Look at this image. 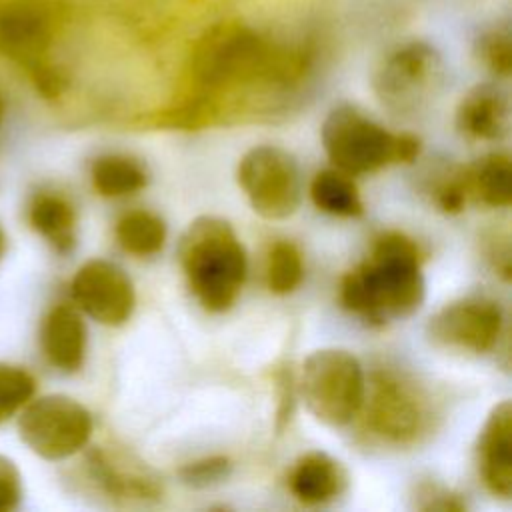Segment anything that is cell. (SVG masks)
Returning <instances> with one entry per match:
<instances>
[{"label": "cell", "mask_w": 512, "mask_h": 512, "mask_svg": "<svg viewBox=\"0 0 512 512\" xmlns=\"http://www.w3.org/2000/svg\"><path fill=\"white\" fill-rule=\"evenodd\" d=\"M426 282L418 244L396 230L380 234L370 258L340 282L342 306L370 324L412 316L424 302Z\"/></svg>", "instance_id": "cell-1"}, {"label": "cell", "mask_w": 512, "mask_h": 512, "mask_svg": "<svg viewBox=\"0 0 512 512\" xmlns=\"http://www.w3.org/2000/svg\"><path fill=\"white\" fill-rule=\"evenodd\" d=\"M180 266L196 300L210 312L228 310L246 280V252L218 216H198L180 238Z\"/></svg>", "instance_id": "cell-2"}, {"label": "cell", "mask_w": 512, "mask_h": 512, "mask_svg": "<svg viewBox=\"0 0 512 512\" xmlns=\"http://www.w3.org/2000/svg\"><path fill=\"white\" fill-rule=\"evenodd\" d=\"M360 414L366 432L396 448L420 444L432 434L438 420V408L428 388L396 366L372 372Z\"/></svg>", "instance_id": "cell-3"}, {"label": "cell", "mask_w": 512, "mask_h": 512, "mask_svg": "<svg viewBox=\"0 0 512 512\" xmlns=\"http://www.w3.org/2000/svg\"><path fill=\"white\" fill-rule=\"evenodd\" d=\"M322 146L334 168L358 176L390 164H410L422 152L414 134H392L352 106L334 108L322 124Z\"/></svg>", "instance_id": "cell-4"}, {"label": "cell", "mask_w": 512, "mask_h": 512, "mask_svg": "<svg viewBox=\"0 0 512 512\" xmlns=\"http://www.w3.org/2000/svg\"><path fill=\"white\" fill-rule=\"evenodd\" d=\"M366 374L360 360L342 348L314 350L302 364L300 394L322 424L342 428L360 416Z\"/></svg>", "instance_id": "cell-5"}, {"label": "cell", "mask_w": 512, "mask_h": 512, "mask_svg": "<svg viewBox=\"0 0 512 512\" xmlns=\"http://www.w3.org/2000/svg\"><path fill=\"white\" fill-rule=\"evenodd\" d=\"M92 430L90 410L66 394L32 398L18 418L22 442L44 460H64L78 454L88 444Z\"/></svg>", "instance_id": "cell-6"}, {"label": "cell", "mask_w": 512, "mask_h": 512, "mask_svg": "<svg viewBox=\"0 0 512 512\" xmlns=\"http://www.w3.org/2000/svg\"><path fill=\"white\" fill-rule=\"evenodd\" d=\"M236 178L252 210L266 220H286L300 208V168L284 148L268 144L250 148L240 158Z\"/></svg>", "instance_id": "cell-7"}, {"label": "cell", "mask_w": 512, "mask_h": 512, "mask_svg": "<svg viewBox=\"0 0 512 512\" xmlns=\"http://www.w3.org/2000/svg\"><path fill=\"white\" fill-rule=\"evenodd\" d=\"M504 314L496 300L484 296L446 304L426 324L428 340L444 350L462 354L490 352L502 334Z\"/></svg>", "instance_id": "cell-8"}, {"label": "cell", "mask_w": 512, "mask_h": 512, "mask_svg": "<svg viewBox=\"0 0 512 512\" xmlns=\"http://www.w3.org/2000/svg\"><path fill=\"white\" fill-rule=\"evenodd\" d=\"M70 290L76 308L104 326H120L134 312L132 280L110 260L94 258L84 262L76 270Z\"/></svg>", "instance_id": "cell-9"}, {"label": "cell", "mask_w": 512, "mask_h": 512, "mask_svg": "<svg viewBox=\"0 0 512 512\" xmlns=\"http://www.w3.org/2000/svg\"><path fill=\"white\" fill-rule=\"evenodd\" d=\"M478 474L494 498L512 496V404L498 402L484 420L476 444Z\"/></svg>", "instance_id": "cell-10"}, {"label": "cell", "mask_w": 512, "mask_h": 512, "mask_svg": "<svg viewBox=\"0 0 512 512\" xmlns=\"http://www.w3.org/2000/svg\"><path fill=\"white\" fill-rule=\"evenodd\" d=\"M86 342V324L76 306L56 304L48 310L40 328V348L52 368L78 372L86 358Z\"/></svg>", "instance_id": "cell-11"}, {"label": "cell", "mask_w": 512, "mask_h": 512, "mask_svg": "<svg viewBox=\"0 0 512 512\" xmlns=\"http://www.w3.org/2000/svg\"><path fill=\"white\" fill-rule=\"evenodd\" d=\"M92 480L112 498L122 500H156L162 496L158 480L142 466L132 464L126 458H118L104 450H94L88 458Z\"/></svg>", "instance_id": "cell-12"}, {"label": "cell", "mask_w": 512, "mask_h": 512, "mask_svg": "<svg viewBox=\"0 0 512 512\" xmlns=\"http://www.w3.org/2000/svg\"><path fill=\"white\" fill-rule=\"evenodd\" d=\"M344 486L346 472L340 462L318 450L300 456L288 474L290 494L306 506L332 502L342 494Z\"/></svg>", "instance_id": "cell-13"}, {"label": "cell", "mask_w": 512, "mask_h": 512, "mask_svg": "<svg viewBox=\"0 0 512 512\" xmlns=\"http://www.w3.org/2000/svg\"><path fill=\"white\" fill-rule=\"evenodd\" d=\"M456 126L472 140H502L508 134L506 98L498 90L476 88L462 100L456 112Z\"/></svg>", "instance_id": "cell-14"}, {"label": "cell", "mask_w": 512, "mask_h": 512, "mask_svg": "<svg viewBox=\"0 0 512 512\" xmlns=\"http://www.w3.org/2000/svg\"><path fill=\"white\" fill-rule=\"evenodd\" d=\"M28 222L56 252L68 254L76 244V208L58 192H38L28 204Z\"/></svg>", "instance_id": "cell-15"}, {"label": "cell", "mask_w": 512, "mask_h": 512, "mask_svg": "<svg viewBox=\"0 0 512 512\" xmlns=\"http://www.w3.org/2000/svg\"><path fill=\"white\" fill-rule=\"evenodd\" d=\"M468 194L490 208L512 204V162L504 152H494L466 166Z\"/></svg>", "instance_id": "cell-16"}, {"label": "cell", "mask_w": 512, "mask_h": 512, "mask_svg": "<svg viewBox=\"0 0 512 512\" xmlns=\"http://www.w3.org/2000/svg\"><path fill=\"white\" fill-rule=\"evenodd\" d=\"M428 66L420 58H396L380 80L382 100L396 112H414L426 92Z\"/></svg>", "instance_id": "cell-17"}, {"label": "cell", "mask_w": 512, "mask_h": 512, "mask_svg": "<svg viewBox=\"0 0 512 512\" xmlns=\"http://www.w3.org/2000/svg\"><path fill=\"white\" fill-rule=\"evenodd\" d=\"M92 188L104 198H124L140 192L148 184L144 166L124 154L98 156L90 166Z\"/></svg>", "instance_id": "cell-18"}, {"label": "cell", "mask_w": 512, "mask_h": 512, "mask_svg": "<svg viewBox=\"0 0 512 512\" xmlns=\"http://www.w3.org/2000/svg\"><path fill=\"white\" fill-rule=\"evenodd\" d=\"M310 198L314 206L326 214L340 218L362 216L364 204L352 176L338 170H320L310 182Z\"/></svg>", "instance_id": "cell-19"}, {"label": "cell", "mask_w": 512, "mask_h": 512, "mask_svg": "<svg viewBox=\"0 0 512 512\" xmlns=\"http://www.w3.org/2000/svg\"><path fill=\"white\" fill-rule=\"evenodd\" d=\"M114 234L124 252L152 256L164 248L166 224L160 216L148 210H132L116 222Z\"/></svg>", "instance_id": "cell-20"}, {"label": "cell", "mask_w": 512, "mask_h": 512, "mask_svg": "<svg viewBox=\"0 0 512 512\" xmlns=\"http://www.w3.org/2000/svg\"><path fill=\"white\" fill-rule=\"evenodd\" d=\"M302 276H304V262L298 246L288 240L276 242L268 254V266H266V284L270 292L278 296L290 294L300 286Z\"/></svg>", "instance_id": "cell-21"}, {"label": "cell", "mask_w": 512, "mask_h": 512, "mask_svg": "<svg viewBox=\"0 0 512 512\" xmlns=\"http://www.w3.org/2000/svg\"><path fill=\"white\" fill-rule=\"evenodd\" d=\"M36 392V378L22 366L0 362V426L16 416Z\"/></svg>", "instance_id": "cell-22"}, {"label": "cell", "mask_w": 512, "mask_h": 512, "mask_svg": "<svg viewBox=\"0 0 512 512\" xmlns=\"http://www.w3.org/2000/svg\"><path fill=\"white\" fill-rule=\"evenodd\" d=\"M428 180L426 190L432 202L446 214H458L464 210L468 194V180H466V166H448L434 174Z\"/></svg>", "instance_id": "cell-23"}, {"label": "cell", "mask_w": 512, "mask_h": 512, "mask_svg": "<svg viewBox=\"0 0 512 512\" xmlns=\"http://www.w3.org/2000/svg\"><path fill=\"white\" fill-rule=\"evenodd\" d=\"M230 460L226 456H208L200 458L196 462L184 464L180 468V478L184 484L194 486V488H204L222 482L230 474Z\"/></svg>", "instance_id": "cell-24"}, {"label": "cell", "mask_w": 512, "mask_h": 512, "mask_svg": "<svg viewBox=\"0 0 512 512\" xmlns=\"http://www.w3.org/2000/svg\"><path fill=\"white\" fill-rule=\"evenodd\" d=\"M414 504L418 510H442V512H462L466 502L460 494L436 482H420L414 492Z\"/></svg>", "instance_id": "cell-25"}, {"label": "cell", "mask_w": 512, "mask_h": 512, "mask_svg": "<svg viewBox=\"0 0 512 512\" xmlns=\"http://www.w3.org/2000/svg\"><path fill=\"white\" fill-rule=\"evenodd\" d=\"M22 500V476L16 464L0 454V512L18 508Z\"/></svg>", "instance_id": "cell-26"}, {"label": "cell", "mask_w": 512, "mask_h": 512, "mask_svg": "<svg viewBox=\"0 0 512 512\" xmlns=\"http://www.w3.org/2000/svg\"><path fill=\"white\" fill-rule=\"evenodd\" d=\"M4 250H6V234H4V230H2V226H0V258H2Z\"/></svg>", "instance_id": "cell-27"}, {"label": "cell", "mask_w": 512, "mask_h": 512, "mask_svg": "<svg viewBox=\"0 0 512 512\" xmlns=\"http://www.w3.org/2000/svg\"><path fill=\"white\" fill-rule=\"evenodd\" d=\"M2 112H4V104H2V96H0V122H2Z\"/></svg>", "instance_id": "cell-28"}]
</instances>
